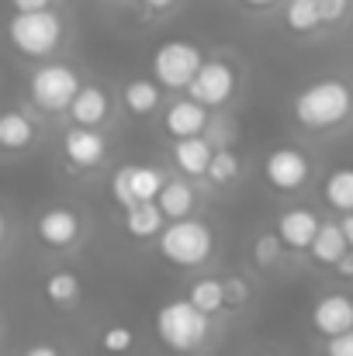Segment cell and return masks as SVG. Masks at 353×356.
Segmentation results:
<instances>
[{"label":"cell","instance_id":"obj_28","mask_svg":"<svg viewBox=\"0 0 353 356\" xmlns=\"http://www.w3.org/2000/svg\"><path fill=\"white\" fill-rule=\"evenodd\" d=\"M277 256H281V238L277 236H260L253 242V259H256L260 266H274Z\"/></svg>","mask_w":353,"mask_h":356},{"label":"cell","instance_id":"obj_32","mask_svg":"<svg viewBox=\"0 0 353 356\" xmlns=\"http://www.w3.org/2000/svg\"><path fill=\"white\" fill-rule=\"evenodd\" d=\"M7 3H10V10H45L56 0H7Z\"/></svg>","mask_w":353,"mask_h":356},{"label":"cell","instance_id":"obj_18","mask_svg":"<svg viewBox=\"0 0 353 356\" xmlns=\"http://www.w3.org/2000/svg\"><path fill=\"white\" fill-rule=\"evenodd\" d=\"M194 204H198V194H194V187L187 180H163V187L156 194V208L163 211L166 222L187 218L194 211Z\"/></svg>","mask_w":353,"mask_h":356},{"label":"cell","instance_id":"obj_1","mask_svg":"<svg viewBox=\"0 0 353 356\" xmlns=\"http://www.w3.org/2000/svg\"><path fill=\"white\" fill-rule=\"evenodd\" d=\"M156 336L166 350L173 353H194L208 343L212 336V322L201 308H194L187 298H177V301H166L156 308Z\"/></svg>","mask_w":353,"mask_h":356},{"label":"cell","instance_id":"obj_34","mask_svg":"<svg viewBox=\"0 0 353 356\" xmlns=\"http://www.w3.org/2000/svg\"><path fill=\"white\" fill-rule=\"evenodd\" d=\"M177 0H142V7L146 10H152V14H163V10H170Z\"/></svg>","mask_w":353,"mask_h":356},{"label":"cell","instance_id":"obj_22","mask_svg":"<svg viewBox=\"0 0 353 356\" xmlns=\"http://www.w3.org/2000/svg\"><path fill=\"white\" fill-rule=\"evenodd\" d=\"M312 256L319 263H336L343 252H347V238H343V229L340 225H319L315 229V238L308 242Z\"/></svg>","mask_w":353,"mask_h":356},{"label":"cell","instance_id":"obj_2","mask_svg":"<svg viewBox=\"0 0 353 356\" xmlns=\"http://www.w3.org/2000/svg\"><path fill=\"white\" fill-rule=\"evenodd\" d=\"M63 17L45 7V10H14V17L7 21V42L14 45V52L28 56V59H45L63 45Z\"/></svg>","mask_w":353,"mask_h":356},{"label":"cell","instance_id":"obj_17","mask_svg":"<svg viewBox=\"0 0 353 356\" xmlns=\"http://www.w3.org/2000/svg\"><path fill=\"white\" fill-rule=\"evenodd\" d=\"M315 229H319V218H315L308 208H291V211H284L281 222H277V238H281V245L308 249V242L315 238Z\"/></svg>","mask_w":353,"mask_h":356},{"label":"cell","instance_id":"obj_23","mask_svg":"<svg viewBox=\"0 0 353 356\" xmlns=\"http://www.w3.org/2000/svg\"><path fill=\"white\" fill-rule=\"evenodd\" d=\"M187 301L194 308H201L205 315H215L219 308H226V294H222V280L219 277H198L187 291Z\"/></svg>","mask_w":353,"mask_h":356},{"label":"cell","instance_id":"obj_27","mask_svg":"<svg viewBox=\"0 0 353 356\" xmlns=\"http://www.w3.org/2000/svg\"><path fill=\"white\" fill-rule=\"evenodd\" d=\"M135 346V332L128 329V325H108L104 332H101V350L104 353H115V356H121V353H128Z\"/></svg>","mask_w":353,"mask_h":356},{"label":"cell","instance_id":"obj_38","mask_svg":"<svg viewBox=\"0 0 353 356\" xmlns=\"http://www.w3.org/2000/svg\"><path fill=\"white\" fill-rule=\"evenodd\" d=\"M3 242H7V215L0 211V245H3Z\"/></svg>","mask_w":353,"mask_h":356},{"label":"cell","instance_id":"obj_24","mask_svg":"<svg viewBox=\"0 0 353 356\" xmlns=\"http://www.w3.org/2000/svg\"><path fill=\"white\" fill-rule=\"evenodd\" d=\"M284 21H288V28L298 31V35L315 31V28L322 24V21H319V7H315V0H291L288 10H284Z\"/></svg>","mask_w":353,"mask_h":356},{"label":"cell","instance_id":"obj_35","mask_svg":"<svg viewBox=\"0 0 353 356\" xmlns=\"http://www.w3.org/2000/svg\"><path fill=\"white\" fill-rule=\"evenodd\" d=\"M24 356H59V350H56V346H49V343H38V346L24 350Z\"/></svg>","mask_w":353,"mask_h":356},{"label":"cell","instance_id":"obj_29","mask_svg":"<svg viewBox=\"0 0 353 356\" xmlns=\"http://www.w3.org/2000/svg\"><path fill=\"white\" fill-rule=\"evenodd\" d=\"M222 294H226V305L239 308V305H246L249 287H246V280H242V277H226V280H222Z\"/></svg>","mask_w":353,"mask_h":356},{"label":"cell","instance_id":"obj_26","mask_svg":"<svg viewBox=\"0 0 353 356\" xmlns=\"http://www.w3.org/2000/svg\"><path fill=\"white\" fill-rule=\"evenodd\" d=\"M205 177H208L212 184H233L235 177H239V156H235L233 149H215L212 159H208Z\"/></svg>","mask_w":353,"mask_h":356},{"label":"cell","instance_id":"obj_9","mask_svg":"<svg viewBox=\"0 0 353 356\" xmlns=\"http://www.w3.org/2000/svg\"><path fill=\"white\" fill-rule=\"evenodd\" d=\"M63 156L73 170L87 173V170H97L104 159H108V138L104 131L97 128H87V124H73L66 135H63Z\"/></svg>","mask_w":353,"mask_h":356},{"label":"cell","instance_id":"obj_7","mask_svg":"<svg viewBox=\"0 0 353 356\" xmlns=\"http://www.w3.org/2000/svg\"><path fill=\"white\" fill-rule=\"evenodd\" d=\"M184 90L191 101H198L205 108H222L235 94V70L222 59H201L198 73L191 76V83Z\"/></svg>","mask_w":353,"mask_h":356},{"label":"cell","instance_id":"obj_4","mask_svg":"<svg viewBox=\"0 0 353 356\" xmlns=\"http://www.w3.org/2000/svg\"><path fill=\"white\" fill-rule=\"evenodd\" d=\"M350 87L343 80H319L295 97V118L305 128H333L350 115Z\"/></svg>","mask_w":353,"mask_h":356},{"label":"cell","instance_id":"obj_33","mask_svg":"<svg viewBox=\"0 0 353 356\" xmlns=\"http://www.w3.org/2000/svg\"><path fill=\"white\" fill-rule=\"evenodd\" d=\"M336 270H340L343 277H353V245H347V252L336 259Z\"/></svg>","mask_w":353,"mask_h":356},{"label":"cell","instance_id":"obj_11","mask_svg":"<svg viewBox=\"0 0 353 356\" xmlns=\"http://www.w3.org/2000/svg\"><path fill=\"white\" fill-rule=\"evenodd\" d=\"M263 173L277 191H298L308 180V159L298 149H274L263 163Z\"/></svg>","mask_w":353,"mask_h":356},{"label":"cell","instance_id":"obj_31","mask_svg":"<svg viewBox=\"0 0 353 356\" xmlns=\"http://www.w3.org/2000/svg\"><path fill=\"white\" fill-rule=\"evenodd\" d=\"M326 353H329V356H353V329L340 332V336H329Z\"/></svg>","mask_w":353,"mask_h":356},{"label":"cell","instance_id":"obj_39","mask_svg":"<svg viewBox=\"0 0 353 356\" xmlns=\"http://www.w3.org/2000/svg\"><path fill=\"white\" fill-rule=\"evenodd\" d=\"M256 356H274V353H256Z\"/></svg>","mask_w":353,"mask_h":356},{"label":"cell","instance_id":"obj_14","mask_svg":"<svg viewBox=\"0 0 353 356\" xmlns=\"http://www.w3.org/2000/svg\"><path fill=\"white\" fill-rule=\"evenodd\" d=\"M212 145H208V138L205 135H191V138H173V145H170V156H173V166L184 173V177H205V170H208V159H212Z\"/></svg>","mask_w":353,"mask_h":356},{"label":"cell","instance_id":"obj_19","mask_svg":"<svg viewBox=\"0 0 353 356\" xmlns=\"http://www.w3.org/2000/svg\"><path fill=\"white\" fill-rule=\"evenodd\" d=\"M121 104L128 115L135 118H149L152 111H159L163 104V87L156 80H128L121 90Z\"/></svg>","mask_w":353,"mask_h":356},{"label":"cell","instance_id":"obj_36","mask_svg":"<svg viewBox=\"0 0 353 356\" xmlns=\"http://www.w3.org/2000/svg\"><path fill=\"white\" fill-rule=\"evenodd\" d=\"M340 229H343V238H347V245H353V211L347 215V218H343V225H340Z\"/></svg>","mask_w":353,"mask_h":356},{"label":"cell","instance_id":"obj_13","mask_svg":"<svg viewBox=\"0 0 353 356\" xmlns=\"http://www.w3.org/2000/svg\"><path fill=\"white\" fill-rule=\"evenodd\" d=\"M208 128V108L184 97V101H173L163 115V131L170 138H191V135H205Z\"/></svg>","mask_w":353,"mask_h":356},{"label":"cell","instance_id":"obj_20","mask_svg":"<svg viewBox=\"0 0 353 356\" xmlns=\"http://www.w3.org/2000/svg\"><path fill=\"white\" fill-rule=\"evenodd\" d=\"M163 211L156 208V201H142V204H132L125 208V232L132 238H156L163 229Z\"/></svg>","mask_w":353,"mask_h":356},{"label":"cell","instance_id":"obj_16","mask_svg":"<svg viewBox=\"0 0 353 356\" xmlns=\"http://www.w3.org/2000/svg\"><path fill=\"white\" fill-rule=\"evenodd\" d=\"M35 135H38V128H35V121L28 118L24 111H17V108L0 111V152L17 156V152L31 149Z\"/></svg>","mask_w":353,"mask_h":356},{"label":"cell","instance_id":"obj_21","mask_svg":"<svg viewBox=\"0 0 353 356\" xmlns=\"http://www.w3.org/2000/svg\"><path fill=\"white\" fill-rule=\"evenodd\" d=\"M42 291H45L49 305H56V308H73V305L80 301V294H84L80 277L70 273V270H56V273H49L45 284H42Z\"/></svg>","mask_w":353,"mask_h":356},{"label":"cell","instance_id":"obj_12","mask_svg":"<svg viewBox=\"0 0 353 356\" xmlns=\"http://www.w3.org/2000/svg\"><path fill=\"white\" fill-rule=\"evenodd\" d=\"M66 115L73 118V124L97 128V124H104V121L111 118V97H108V90L97 87V83H80V90H77V97L70 101Z\"/></svg>","mask_w":353,"mask_h":356},{"label":"cell","instance_id":"obj_37","mask_svg":"<svg viewBox=\"0 0 353 356\" xmlns=\"http://www.w3.org/2000/svg\"><path fill=\"white\" fill-rule=\"evenodd\" d=\"M246 7H253V10H263V7H274L277 0H242Z\"/></svg>","mask_w":353,"mask_h":356},{"label":"cell","instance_id":"obj_25","mask_svg":"<svg viewBox=\"0 0 353 356\" xmlns=\"http://www.w3.org/2000/svg\"><path fill=\"white\" fill-rule=\"evenodd\" d=\"M326 201L336 211H353V170H336L326 180Z\"/></svg>","mask_w":353,"mask_h":356},{"label":"cell","instance_id":"obj_30","mask_svg":"<svg viewBox=\"0 0 353 356\" xmlns=\"http://www.w3.org/2000/svg\"><path fill=\"white\" fill-rule=\"evenodd\" d=\"M315 7H319V21L322 24H333V21H340L347 14V0H315Z\"/></svg>","mask_w":353,"mask_h":356},{"label":"cell","instance_id":"obj_8","mask_svg":"<svg viewBox=\"0 0 353 356\" xmlns=\"http://www.w3.org/2000/svg\"><path fill=\"white\" fill-rule=\"evenodd\" d=\"M163 170L159 166H146V163H125L118 166L111 177V194L121 208L142 204V201H156L159 187H163Z\"/></svg>","mask_w":353,"mask_h":356},{"label":"cell","instance_id":"obj_6","mask_svg":"<svg viewBox=\"0 0 353 356\" xmlns=\"http://www.w3.org/2000/svg\"><path fill=\"white\" fill-rule=\"evenodd\" d=\"M201 49L194 42H184V38H173V42H163L156 52H152V80L163 87V90H184L191 83V76L198 73L201 66Z\"/></svg>","mask_w":353,"mask_h":356},{"label":"cell","instance_id":"obj_15","mask_svg":"<svg viewBox=\"0 0 353 356\" xmlns=\"http://www.w3.org/2000/svg\"><path fill=\"white\" fill-rule=\"evenodd\" d=\"M312 322H315V329H319L322 336H340V332H347V329H353V301L347 294H329V298H322V301L315 305V312H312Z\"/></svg>","mask_w":353,"mask_h":356},{"label":"cell","instance_id":"obj_3","mask_svg":"<svg viewBox=\"0 0 353 356\" xmlns=\"http://www.w3.org/2000/svg\"><path fill=\"white\" fill-rule=\"evenodd\" d=\"M159 256L173 266H201L208 263V256L215 252V236L205 222H198L194 215L187 218H173L170 225L159 229Z\"/></svg>","mask_w":353,"mask_h":356},{"label":"cell","instance_id":"obj_5","mask_svg":"<svg viewBox=\"0 0 353 356\" xmlns=\"http://www.w3.org/2000/svg\"><path fill=\"white\" fill-rule=\"evenodd\" d=\"M80 90V73L66 63H42L28 80V97L49 115H63Z\"/></svg>","mask_w":353,"mask_h":356},{"label":"cell","instance_id":"obj_10","mask_svg":"<svg viewBox=\"0 0 353 356\" xmlns=\"http://www.w3.org/2000/svg\"><path fill=\"white\" fill-rule=\"evenodd\" d=\"M35 236H38V242L45 249H70L84 236V222H80V215L73 208L56 204V208H45L35 218Z\"/></svg>","mask_w":353,"mask_h":356}]
</instances>
